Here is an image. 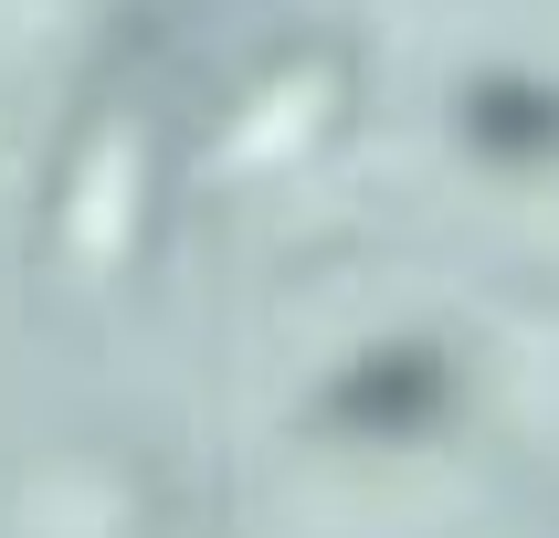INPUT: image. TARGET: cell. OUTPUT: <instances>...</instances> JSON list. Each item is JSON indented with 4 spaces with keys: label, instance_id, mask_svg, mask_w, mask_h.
Returning <instances> with one entry per match:
<instances>
[{
    "label": "cell",
    "instance_id": "cell-1",
    "mask_svg": "<svg viewBox=\"0 0 559 538\" xmlns=\"http://www.w3.org/2000/svg\"><path fill=\"white\" fill-rule=\"evenodd\" d=\"M443 402H454L443 348L391 338V348H359V359L317 391V422H328V433H359V443H402V433H433Z\"/></svg>",
    "mask_w": 559,
    "mask_h": 538
},
{
    "label": "cell",
    "instance_id": "cell-2",
    "mask_svg": "<svg viewBox=\"0 0 559 538\" xmlns=\"http://www.w3.org/2000/svg\"><path fill=\"white\" fill-rule=\"evenodd\" d=\"M465 138L486 158H559V85H538V74H475Z\"/></svg>",
    "mask_w": 559,
    "mask_h": 538
}]
</instances>
